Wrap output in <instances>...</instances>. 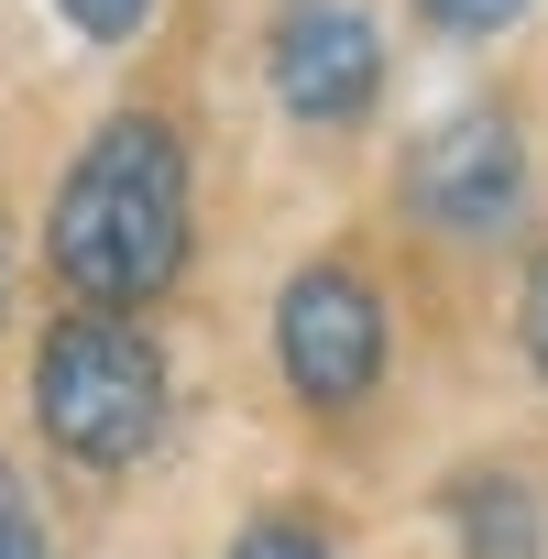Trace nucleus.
<instances>
[{
    "label": "nucleus",
    "instance_id": "f257e3e1",
    "mask_svg": "<svg viewBox=\"0 0 548 559\" xmlns=\"http://www.w3.org/2000/svg\"><path fill=\"white\" fill-rule=\"evenodd\" d=\"M45 252L67 274L78 308H143L187 274V143L143 110L99 121L56 187V219H45Z\"/></svg>",
    "mask_w": 548,
    "mask_h": 559
},
{
    "label": "nucleus",
    "instance_id": "f03ea898",
    "mask_svg": "<svg viewBox=\"0 0 548 559\" xmlns=\"http://www.w3.org/2000/svg\"><path fill=\"white\" fill-rule=\"evenodd\" d=\"M34 417H45V439H56L67 461H88V472L143 461L154 428H165V362H154V341H143L132 319H110V308L56 319L45 352H34Z\"/></svg>",
    "mask_w": 548,
    "mask_h": 559
},
{
    "label": "nucleus",
    "instance_id": "7ed1b4c3",
    "mask_svg": "<svg viewBox=\"0 0 548 559\" xmlns=\"http://www.w3.org/2000/svg\"><path fill=\"white\" fill-rule=\"evenodd\" d=\"M274 362H286V384H297L319 417L362 406L373 373H384V297L362 286L352 263L286 274V297H274Z\"/></svg>",
    "mask_w": 548,
    "mask_h": 559
},
{
    "label": "nucleus",
    "instance_id": "20e7f679",
    "mask_svg": "<svg viewBox=\"0 0 548 559\" xmlns=\"http://www.w3.org/2000/svg\"><path fill=\"white\" fill-rule=\"evenodd\" d=\"M406 209L428 230H461V241H493L515 209H526V143L504 110H461L439 121L417 154H406Z\"/></svg>",
    "mask_w": 548,
    "mask_h": 559
},
{
    "label": "nucleus",
    "instance_id": "39448f33",
    "mask_svg": "<svg viewBox=\"0 0 548 559\" xmlns=\"http://www.w3.org/2000/svg\"><path fill=\"white\" fill-rule=\"evenodd\" d=\"M274 99L308 132H341L384 99V34H373L362 0H286V23H274Z\"/></svg>",
    "mask_w": 548,
    "mask_h": 559
},
{
    "label": "nucleus",
    "instance_id": "423d86ee",
    "mask_svg": "<svg viewBox=\"0 0 548 559\" xmlns=\"http://www.w3.org/2000/svg\"><path fill=\"white\" fill-rule=\"evenodd\" d=\"M450 515H461V548H472V559H537V504H526V483L472 472V483L450 493Z\"/></svg>",
    "mask_w": 548,
    "mask_h": 559
},
{
    "label": "nucleus",
    "instance_id": "0eeeda50",
    "mask_svg": "<svg viewBox=\"0 0 548 559\" xmlns=\"http://www.w3.org/2000/svg\"><path fill=\"white\" fill-rule=\"evenodd\" d=\"M230 559H341L319 526H297V515H263V526H241L230 537Z\"/></svg>",
    "mask_w": 548,
    "mask_h": 559
},
{
    "label": "nucleus",
    "instance_id": "6e6552de",
    "mask_svg": "<svg viewBox=\"0 0 548 559\" xmlns=\"http://www.w3.org/2000/svg\"><path fill=\"white\" fill-rule=\"evenodd\" d=\"M515 12H526V0H417L428 34H504Z\"/></svg>",
    "mask_w": 548,
    "mask_h": 559
},
{
    "label": "nucleus",
    "instance_id": "1a4fd4ad",
    "mask_svg": "<svg viewBox=\"0 0 548 559\" xmlns=\"http://www.w3.org/2000/svg\"><path fill=\"white\" fill-rule=\"evenodd\" d=\"M56 12L88 34V45H132L143 34V12H154V0H56Z\"/></svg>",
    "mask_w": 548,
    "mask_h": 559
},
{
    "label": "nucleus",
    "instance_id": "9d476101",
    "mask_svg": "<svg viewBox=\"0 0 548 559\" xmlns=\"http://www.w3.org/2000/svg\"><path fill=\"white\" fill-rule=\"evenodd\" d=\"M526 352H537V384H548V252L526 263Z\"/></svg>",
    "mask_w": 548,
    "mask_h": 559
},
{
    "label": "nucleus",
    "instance_id": "9b49d317",
    "mask_svg": "<svg viewBox=\"0 0 548 559\" xmlns=\"http://www.w3.org/2000/svg\"><path fill=\"white\" fill-rule=\"evenodd\" d=\"M0 559H45V537H34V515H23V504H0Z\"/></svg>",
    "mask_w": 548,
    "mask_h": 559
},
{
    "label": "nucleus",
    "instance_id": "f8f14e48",
    "mask_svg": "<svg viewBox=\"0 0 548 559\" xmlns=\"http://www.w3.org/2000/svg\"><path fill=\"white\" fill-rule=\"evenodd\" d=\"M0 297H12V241H0Z\"/></svg>",
    "mask_w": 548,
    "mask_h": 559
}]
</instances>
